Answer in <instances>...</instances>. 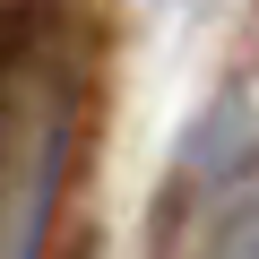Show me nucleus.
I'll return each instance as SVG.
<instances>
[{"mask_svg": "<svg viewBox=\"0 0 259 259\" xmlns=\"http://www.w3.org/2000/svg\"><path fill=\"white\" fill-rule=\"evenodd\" d=\"M87 147V61L52 9H0V259H44Z\"/></svg>", "mask_w": 259, "mask_h": 259, "instance_id": "f257e3e1", "label": "nucleus"}, {"mask_svg": "<svg viewBox=\"0 0 259 259\" xmlns=\"http://www.w3.org/2000/svg\"><path fill=\"white\" fill-rule=\"evenodd\" d=\"M216 259H259V207H242V216H233V233L216 242Z\"/></svg>", "mask_w": 259, "mask_h": 259, "instance_id": "f03ea898", "label": "nucleus"}]
</instances>
